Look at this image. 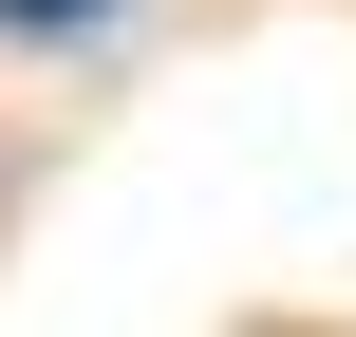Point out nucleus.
<instances>
[{
  "mask_svg": "<svg viewBox=\"0 0 356 337\" xmlns=\"http://www.w3.org/2000/svg\"><path fill=\"white\" fill-rule=\"evenodd\" d=\"M0 19H19V38H75V0H0Z\"/></svg>",
  "mask_w": 356,
  "mask_h": 337,
  "instance_id": "f257e3e1",
  "label": "nucleus"
}]
</instances>
